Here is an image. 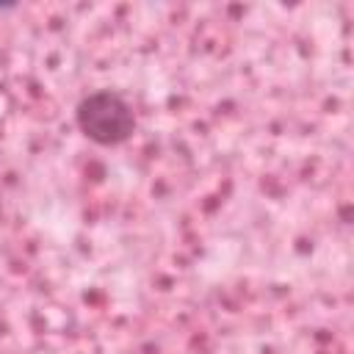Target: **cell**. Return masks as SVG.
Segmentation results:
<instances>
[{
	"instance_id": "obj_1",
	"label": "cell",
	"mask_w": 354,
	"mask_h": 354,
	"mask_svg": "<svg viewBox=\"0 0 354 354\" xmlns=\"http://www.w3.org/2000/svg\"><path fill=\"white\" fill-rule=\"evenodd\" d=\"M77 130L97 147H119L136 133V113L130 102L111 88L86 94L75 108Z\"/></svg>"
}]
</instances>
